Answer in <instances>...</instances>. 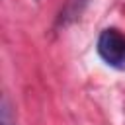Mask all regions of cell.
Returning <instances> with one entry per match:
<instances>
[{
    "instance_id": "1",
    "label": "cell",
    "mask_w": 125,
    "mask_h": 125,
    "mask_svg": "<svg viewBox=\"0 0 125 125\" xmlns=\"http://www.w3.org/2000/svg\"><path fill=\"white\" fill-rule=\"evenodd\" d=\"M98 55L117 70H125V35L113 27L104 29L98 37Z\"/></svg>"
},
{
    "instance_id": "2",
    "label": "cell",
    "mask_w": 125,
    "mask_h": 125,
    "mask_svg": "<svg viewBox=\"0 0 125 125\" xmlns=\"http://www.w3.org/2000/svg\"><path fill=\"white\" fill-rule=\"evenodd\" d=\"M0 125H12V113L6 98H2V104H0Z\"/></svg>"
}]
</instances>
